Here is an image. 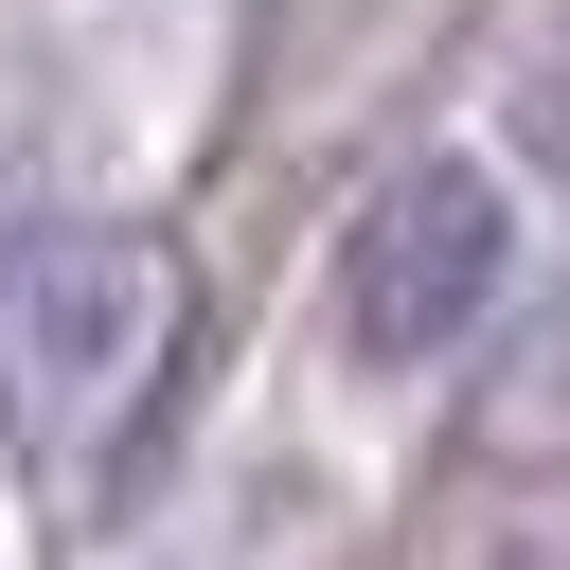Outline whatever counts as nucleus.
<instances>
[{
	"instance_id": "obj_1",
	"label": "nucleus",
	"mask_w": 570,
	"mask_h": 570,
	"mask_svg": "<svg viewBox=\"0 0 570 570\" xmlns=\"http://www.w3.org/2000/svg\"><path fill=\"white\" fill-rule=\"evenodd\" d=\"M196 356V267L142 214H53L0 249V428L36 463H107Z\"/></svg>"
},
{
	"instance_id": "obj_4",
	"label": "nucleus",
	"mask_w": 570,
	"mask_h": 570,
	"mask_svg": "<svg viewBox=\"0 0 570 570\" xmlns=\"http://www.w3.org/2000/svg\"><path fill=\"white\" fill-rule=\"evenodd\" d=\"M499 125H517V160L570 196V0H534V36H517V71H499Z\"/></svg>"
},
{
	"instance_id": "obj_3",
	"label": "nucleus",
	"mask_w": 570,
	"mask_h": 570,
	"mask_svg": "<svg viewBox=\"0 0 570 570\" xmlns=\"http://www.w3.org/2000/svg\"><path fill=\"white\" fill-rule=\"evenodd\" d=\"M463 463L481 481H570V285L534 321H499V356L463 392Z\"/></svg>"
},
{
	"instance_id": "obj_2",
	"label": "nucleus",
	"mask_w": 570,
	"mask_h": 570,
	"mask_svg": "<svg viewBox=\"0 0 570 570\" xmlns=\"http://www.w3.org/2000/svg\"><path fill=\"white\" fill-rule=\"evenodd\" d=\"M499 303H517V178L499 160H392L338 232V338L374 374H428Z\"/></svg>"
}]
</instances>
